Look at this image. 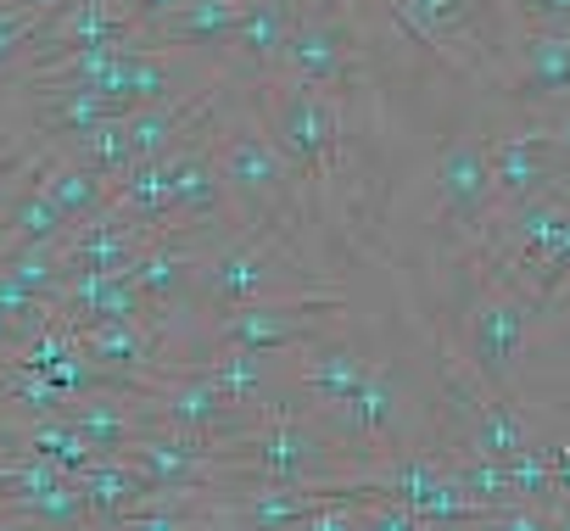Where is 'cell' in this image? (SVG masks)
<instances>
[{
    "label": "cell",
    "instance_id": "cell-1",
    "mask_svg": "<svg viewBox=\"0 0 570 531\" xmlns=\"http://www.w3.org/2000/svg\"><path fill=\"white\" fill-rule=\"evenodd\" d=\"M235 79H224L213 112H207V129H202V146L240 213L246 229H263V235H279V240H292L303 246V224H308V196L292 174V163L279 157V146L263 135V124L235 107Z\"/></svg>",
    "mask_w": 570,
    "mask_h": 531
},
{
    "label": "cell",
    "instance_id": "cell-2",
    "mask_svg": "<svg viewBox=\"0 0 570 531\" xmlns=\"http://www.w3.org/2000/svg\"><path fill=\"white\" fill-rule=\"evenodd\" d=\"M246 112L263 124V135L279 146V157L292 163L308 207L314 201H342V185L353 174V129H347V96L297 85V79H252Z\"/></svg>",
    "mask_w": 570,
    "mask_h": 531
},
{
    "label": "cell",
    "instance_id": "cell-3",
    "mask_svg": "<svg viewBox=\"0 0 570 531\" xmlns=\"http://www.w3.org/2000/svg\"><path fill=\"white\" fill-rule=\"evenodd\" d=\"M320 292H336L325 269H314L303 246L263 229H229L196 263V308L207 314H229L252 303H297Z\"/></svg>",
    "mask_w": 570,
    "mask_h": 531
},
{
    "label": "cell",
    "instance_id": "cell-4",
    "mask_svg": "<svg viewBox=\"0 0 570 531\" xmlns=\"http://www.w3.org/2000/svg\"><path fill=\"white\" fill-rule=\"evenodd\" d=\"M392 29L436 57L453 79L503 96L509 73V23L498 0H386Z\"/></svg>",
    "mask_w": 570,
    "mask_h": 531
},
{
    "label": "cell",
    "instance_id": "cell-5",
    "mask_svg": "<svg viewBox=\"0 0 570 531\" xmlns=\"http://www.w3.org/2000/svg\"><path fill=\"white\" fill-rule=\"evenodd\" d=\"M475 292H470V308H464V364L475 370V381L492 392V397H509L514 403V381H520V358H525V342H531V325L542 319L537 297L492 269V263H475Z\"/></svg>",
    "mask_w": 570,
    "mask_h": 531
},
{
    "label": "cell",
    "instance_id": "cell-6",
    "mask_svg": "<svg viewBox=\"0 0 570 531\" xmlns=\"http://www.w3.org/2000/svg\"><path fill=\"white\" fill-rule=\"evenodd\" d=\"M347 325V297L342 292H320V297H297V303H252V308H229V314H207L196 331V364L207 353H257V358H285L303 342L342 331Z\"/></svg>",
    "mask_w": 570,
    "mask_h": 531
},
{
    "label": "cell",
    "instance_id": "cell-7",
    "mask_svg": "<svg viewBox=\"0 0 570 531\" xmlns=\"http://www.w3.org/2000/svg\"><path fill=\"white\" fill-rule=\"evenodd\" d=\"M279 79H297V85H314L331 96H358L370 85V46H364V29L353 23V12L336 7V0H308L292 35H285Z\"/></svg>",
    "mask_w": 570,
    "mask_h": 531
},
{
    "label": "cell",
    "instance_id": "cell-8",
    "mask_svg": "<svg viewBox=\"0 0 570 531\" xmlns=\"http://www.w3.org/2000/svg\"><path fill=\"white\" fill-rule=\"evenodd\" d=\"M431 185H436V224L448 229V240L459 246H481V235L498 218V190H492V163H487V135L470 129H448L436 140V163H431Z\"/></svg>",
    "mask_w": 570,
    "mask_h": 531
},
{
    "label": "cell",
    "instance_id": "cell-9",
    "mask_svg": "<svg viewBox=\"0 0 570 531\" xmlns=\"http://www.w3.org/2000/svg\"><path fill=\"white\" fill-rule=\"evenodd\" d=\"M403 409H409V386H403V370L386 364V358H370L358 392L331 409V414H314L342 448L364 453V459H381L386 448L381 442H397V425H403Z\"/></svg>",
    "mask_w": 570,
    "mask_h": 531
},
{
    "label": "cell",
    "instance_id": "cell-10",
    "mask_svg": "<svg viewBox=\"0 0 570 531\" xmlns=\"http://www.w3.org/2000/svg\"><path fill=\"white\" fill-rule=\"evenodd\" d=\"M487 163H492V190H498V213L503 207H520L553 185L570 179L553 135L542 118H531L525 129H503V135H487Z\"/></svg>",
    "mask_w": 570,
    "mask_h": 531
},
{
    "label": "cell",
    "instance_id": "cell-11",
    "mask_svg": "<svg viewBox=\"0 0 570 531\" xmlns=\"http://www.w3.org/2000/svg\"><path fill=\"white\" fill-rule=\"evenodd\" d=\"M503 96L531 112L548 118L559 107H570V35L553 29H525L509 40V73H503Z\"/></svg>",
    "mask_w": 570,
    "mask_h": 531
},
{
    "label": "cell",
    "instance_id": "cell-12",
    "mask_svg": "<svg viewBox=\"0 0 570 531\" xmlns=\"http://www.w3.org/2000/svg\"><path fill=\"white\" fill-rule=\"evenodd\" d=\"M285 358H292V392L303 397V414H331V409H342V403L358 392L364 370H370V353L347 336V325H342V331H325V336H314V342H303L297 353H285Z\"/></svg>",
    "mask_w": 570,
    "mask_h": 531
},
{
    "label": "cell",
    "instance_id": "cell-13",
    "mask_svg": "<svg viewBox=\"0 0 570 531\" xmlns=\"http://www.w3.org/2000/svg\"><path fill=\"white\" fill-rule=\"evenodd\" d=\"M297 12H303V0H240V23H235L218 68L235 85L279 73V51H285V35H292Z\"/></svg>",
    "mask_w": 570,
    "mask_h": 531
},
{
    "label": "cell",
    "instance_id": "cell-14",
    "mask_svg": "<svg viewBox=\"0 0 570 531\" xmlns=\"http://www.w3.org/2000/svg\"><path fill=\"white\" fill-rule=\"evenodd\" d=\"M151 235H157V229L135 224L129 213H118V207L107 201L101 213H90V218H79V224L68 229V240H62L68 275H124L129 263L146 252Z\"/></svg>",
    "mask_w": 570,
    "mask_h": 531
},
{
    "label": "cell",
    "instance_id": "cell-15",
    "mask_svg": "<svg viewBox=\"0 0 570 531\" xmlns=\"http://www.w3.org/2000/svg\"><path fill=\"white\" fill-rule=\"evenodd\" d=\"M240 23V0H179L157 23H146V46L151 51H185V57H224L229 35Z\"/></svg>",
    "mask_w": 570,
    "mask_h": 531
},
{
    "label": "cell",
    "instance_id": "cell-16",
    "mask_svg": "<svg viewBox=\"0 0 570 531\" xmlns=\"http://www.w3.org/2000/svg\"><path fill=\"white\" fill-rule=\"evenodd\" d=\"M68 425L85 436V448L96 459H118L124 448H135L146 436V414H140V397H124V392H90V397H73L68 403Z\"/></svg>",
    "mask_w": 570,
    "mask_h": 531
},
{
    "label": "cell",
    "instance_id": "cell-17",
    "mask_svg": "<svg viewBox=\"0 0 570 531\" xmlns=\"http://www.w3.org/2000/svg\"><path fill=\"white\" fill-rule=\"evenodd\" d=\"M35 190H40L68 224H79V218H90V213H101V207L112 201V179H101L96 168H85L79 157L51 151V146H46V157H40V168H35Z\"/></svg>",
    "mask_w": 570,
    "mask_h": 531
},
{
    "label": "cell",
    "instance_id": "cell-18",
    "mask_svg": "<svg viewBox=\"0 0 570 531\" xmlns=\"http://www.w3.org/2000/svg\"><path fill=\"white\" fill-rule=\"evenodd\" d=\"M470 531H553L548 525V509H537V503H520V498H509V503H498V509H487Z\"/></svg>",
    "mask_w": 570,
    "mask_h": 531
},
{
    "label": "cell",
    "instance_id": "cell-19",
    "mask_svg": "<svg viewBox=\"0 0 570 531\" xmlns=\"http://www.w3.org/2000/svg\"><path fill=\"white\" fill-rule=\"evenodd\" d=\"M514 7H520V23H525V29L570 35V0H514Z\"/></svg>",
    "mask_w": 570,
    "mask_h": 531
},
{
    "label": "cell",
    "instance_id": "cell-20",
    "mask_svg": "<svg viewBox=\"0 0 570 531\" xmlns=\"http://www.w3.org/2000/svg\"><path fill=\"white\" fill-rule=\"evenodd\" d=\"M537 448H542V464L553 475V492L570 498V442H537Z\"/></svg>",
    "mask_w": 570,
    "mask_h": 531
},
{
    "label": "cell",
    "instance_id": "cell-21",
    "mask_svg": "<svg viewBox=\"0 0 570 531\" xmlns=\"http://www.w3.org/2000/svg\"><path fill=\"white\" fill-rule=\"evenodd\" d=\"M29 336H35V331H29L18 314H7V308H0V358H12V353H18Z\"/></svg>",
    "mask_w": 570,
    "mask_h": 531
},
{
    "label": "cell",
    "instance_id": "cell-22",
    "mask_svg": "<svg viewBox=\"0 0 570 531\" xmlns=\"http://www.w3.org/2000/svg\"><path fill=\"white\" fill-rule=\"evenodd\" d=\"M542 124H548V135H553V146H559V157H564V168H570V107H559V112H548Z\"/></svg>",
    "mask_w": 570,
    "mask_h": 531
},
{
    "label": "cell",
    "instance_id": "cell-23",
    "mask_svg": "<svg viewBox=\"0 0 570 531\" xmlns=\"http://www.w3.org/2000/svg\"><path fill=\"white\" fill-rule=\"evenodd\" d=\"M548 525H553V531H570V498H553V503H548Z\"/></svg>",
    "mask_w": 570,
    "mask_h": 531
},
{
    "label": "cell",
    "instance_id": "cell-24",
    "mask_svg": "<svg viewBox=\"0 0 570 531\" xmlns=\"http://www.w3.org/2000/svg\"><path fill=\"white\" fill-rule=\"evenodd\" d=\"M18 146H12V129H7V107H0V163H12Z\"/></svg>",
    "mask_w": 570,
    "mask_h": 531
},
{
    "label": "cell",
    "instance_id": "cell-25",
    "mask_svg": "<svg viewBox=\"0 0 570 531\" xmlns=\"http://www.w3.org/2000/svg\"><path fill=\"white\" fill-rule=\"evenodd\" d=\"M0 531H35V525H0Z\"/></svg>",
    "mask_w": 570,
    "mask_h": 531
}]
</instances>
